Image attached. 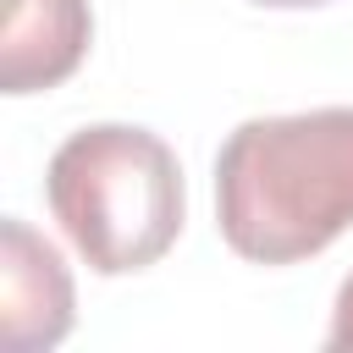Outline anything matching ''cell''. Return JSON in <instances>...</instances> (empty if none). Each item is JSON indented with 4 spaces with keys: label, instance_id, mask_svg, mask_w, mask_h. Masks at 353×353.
Segmentation results:
<instances>
[{
    "label": "cell",
    "instance_id": "cell-1",
    "mask_svg": "<svg viewBox=\"0 0 353 353\" xmlns=\"http://www.w3.org/2000/svg\"><path fill=\"white\" fill-rule=\"evenodd\" d=\"M215 221L254 265L331 248L353 226V105L243 121L215 154Z\"/></svg>",
    "mask_w": 353,
    "mask_h": 353
},
{
    "label": "cell",
    "instance_id": "cell-2",
    "mask_svg": "<svg viewBox=\"0 0 353 353\" xmlns=\"http://www.w3.org/2000/svg\"><path fill=\"white\" fill-rule=\"evenodd\" d=\"M50 210L99 276L154 265L182 232V165L165 138L127 121L72 132L44 171Z\"/></svg>",
    "mask_w": 353,
    "mask_h": 353
},
{
    "label": "cell",
    "instance_id": "cell-3",
    "mask_svg": "<svg viewBox=\"0 0 353 353\" xmlns=\"http://www.w3.org/2000/svg\"><path fill=\"white\" fill-rule=\"evenodd\" d=\"M72 331V276L28 221H0V336L11 353L55 347Z\"/></svg>",
    "mask_w": 353,
    "mask_h": 353
},
{
    "label": "cell",
    "instance_id": "cell-4",
    "mask_svg": "<svg viewBox=\"0 0 353 353\" xmlns=\"http://www.w3.org/2000/svg\"><path fill=\"white\" fill-rule=\"evenodd\" d=\"M94 17L88 0H6L0 22V88L39 94L77 72L88 55Z\"/></svg>",
    "mask_w": 353,
    "mask_h": 353
},
{
    "label": "cell",
    "instance_id": "cell-5",
    "mask_svg": "<svg viewBox=\"0 0 353 353\" xmlns=\"http://www.w3.org/2000/svg\"><path fill=\"white\" fill-rule=\"evenodd\" d=\"M336 353H353V276L342 281L336 292V309H331V336H325Z\"/></svg>",
    "mask_w": 353,
    "mask_h": 353
},
{
    "label": "cell",
    "instance_id": "cell-6",
    "mask_svg": "<svg viewBox=\"0 0 353 353\" xmlns=\"http://www.w3.org/2000/svg\"><path fill=\"white\" fill-rule=\"evenodd\" d=\"M259 6H276V11H303V6H325V0H259Z\"/></svg>",
    "mask_w": 353,
    "mask_h": 353
}]
</instances>
